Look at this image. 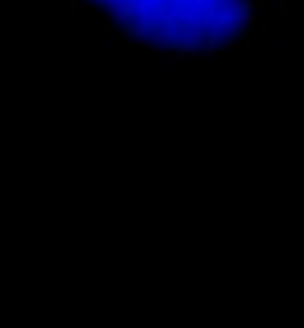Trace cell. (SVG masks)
Returning a JSON list of instances; mask_svg holds the SVG:
<instances>
[{
	"label": "cell",
	"mask_w": 304,
	"mask_h": 328,
	"mask_svg": "<svg viewBox=\"0 0 304 328\" xmlns=\"http://www.w3.org/2000/svg\"><path fill=\"white\" fill-rule=\"evenodd\" d=\"M125 33L176 51L221 48L245 33L257 0H93Z\"/></svg>",
	"instance_id": "6da1fadb"
}]
</instances>
